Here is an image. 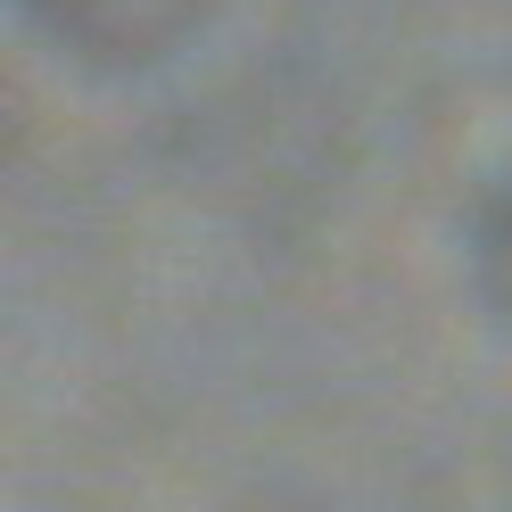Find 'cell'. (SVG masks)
<instances>
[{
    "label": "cell",
    "instance_id": "obj_1",
    "mask_svg": "<svg viewBox=\"0 0 512 512\" xmlns=\"http://www.w3.org/2000/svg\"><path fill=\"white\" fill-rule=\"evenodd\" d=\"M25 9L83 67H157L199 34L207 0H25Z\"/></svg>",
    "mask_w": 512,
    "mask_h": 512
},
{
    "label": "cell",
    "instance_id": "obj_2",
    "mask_svg": "<svg viewBox=\"0 0 512 512\" xmlns=\"http://www.w3.org/2000/svg\"><path fill=\"white\" fill-rule=\"evenodd\" d=\"M471 265H479V298H488V314H496V323H512V182L488 199V215H479Z\"/></svg>",
    "mask_w": 512,
    "mask_h": 512
}]
</instances>
